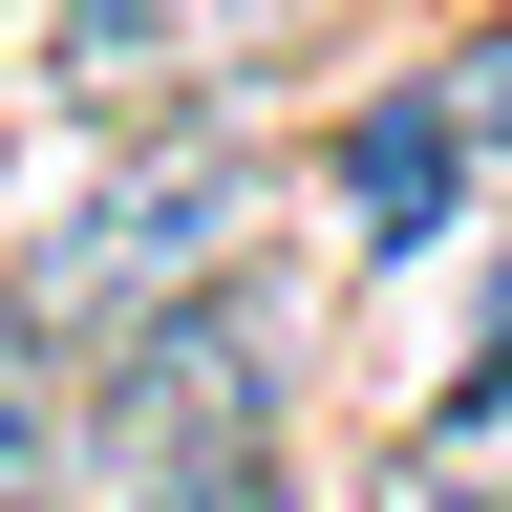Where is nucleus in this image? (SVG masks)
<instances>
[{
    "instance_id": "nucleus-1",
    "label": "nucleus",
    "mask_w": 512,
    "mask_h": 512,
    "mask_svg": "<svg viewBox=\"0 0 512 512\" xmlns=\"http://www.w3.org/2000/svg\"><path fill=\"white\" fill-rule=\"evenodd\" d=\"M64 512H299L278 448V320L171 299L64 363Z\"/></svg>"
},
{
    "instance_id": "nucleus-2",
    "label": "nucleus",
    "mask_w": 512,
    "mask_h": 512,
    "mask_svg": "<svg viewBox=\"0 0 512 512\" xmlns=\"http://www.w3.org/2000/svg\"><path fill=\"white\" fill-rule=\"evenodd\" d=\"M235 214H256V171H235V150H171V128H150V150H128V171L86 192V214L43 235V278H22V320H43L64 363H86V342H128V320L214 299V256H235Z\"/></svg>"
},
{
    "instance_id": "nucleus-3",
    "label": "nucleus",
    "mask_w": 512,
    "mask_h": 512,
    "mask_svg": "<svg viewBox=\"0 0 512 512\" xmlns=\"http://www.w3.org/2000/svg\"><path fill=\"white\" fill-rule=\"evenodd\" d=\"M448 192H470L448 107H427V86H384V107L342 128V235H363V256H427V235H448Z\"/></svg>"
},
{
    "instance_id": "nucleus-4",
    "label": "nucleus",
    "mask_w": 512,
    "mask_h": 512,
    "mask_svg": "<svg viewBox=\"0 0 512 512\" xmlns=\"http://www.w3.org/2000/svg\"><path fill=\"white\" fill-rule=\"evenodd\" d=\"M363 512H512V363L448 384V406L384 448V491H363Z\"/></svg>"
},
{
    "instance_id": "nucleus-5",
    "label": "nucleus",
    "mask_w": 512,
    "mask_h": 512,
    "mask_svg": "<svg viewBox=\"0 0 512 512\" xmlns=\"http://www.w3.org/2000/svg\"><path fill=\"white\" fill-rule=\"evenodd\" d=\"M0 512H64V342L0 278Z\"/></svg>"
},
{
    "instance_id": "nucleus-6",
    "label": "nucleus",
    "mask_w": 512,
    "mask_h": 512,
    "mask_svg": "<svg viewBox=\"0 0 512 512\" xmlns=\"http://www.w3.org/2000/svg\"><path fill=\"white\" fill-rule=\"evenodd\" d=\"M427 107H448V150H512V22H491L470 64H448V86H427Z\"/></svg>"
},
{
    "instance_id": "nucleus-7",
    "label": "nucleus",
    "mask_w": 512,
    "mask_h": 512,
    "mask_svg": "<svg viewBox=\"0 0 512 512\" xmlns=\"http://www.w3.org/2000/svg\"><path fill=\"white\" fill-rule=\"evenodd\" d=\"M491 363H512V278H491Z\"/></svg>"
}]
</instances>
